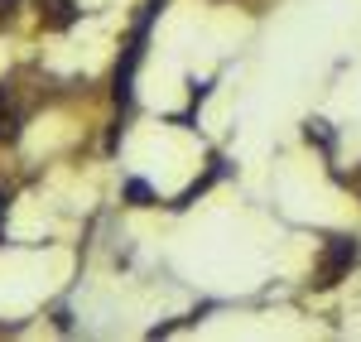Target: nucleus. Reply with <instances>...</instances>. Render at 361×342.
Wrapping results in <instances>:
<instances>
[{
  "label": "nucleus",
  "instance_id": "1",
  "mask_svg": "<svg viewBox=\"0 0 361 342\" xmlns=\"http://www.w3.org/2000/svg\"><path fill=\"white\" fill-rule=\"evenodd\" d=\"M357 260H361L357 241H352V236H333V241H328V251H323V265H318V285H337Z\"/></svg>",
  "mask_w": 361,
  "mask_h": 342
},
{
  "label": "nucleus",
  "instance_id": "5",
  "mask_svg": "<svg viewBox=\"0 0 361 342\" xmlns=\"http://www.w3.org/2000/svg\"><path fill=\"white\" fill-rule=\"evenodd\" d=\"M5 106H10V92H5V87H0V116H5Z\"/></svg>",
  "mask_w": 361,
  "mask_h": 342
},
{
  "label": "nucleus",
  "instance_id": "2",
  "mask_svg": "<svg viewBox=\"0 0 361 342\" xmlns=\"http://www.w3.org/2000/svg\"><path fill=\"white\" fill-rule=\"evenodd\" d=\"M49 10H54V25H68L73 20V0H49Z\"/></svg>",
  "mask_w": 361,
  "mask_h": 342
},
{
  "label": "nucleus",
  "instance_id": "3",
  "mask_svg": "<svg viewBox=\"0 0 361 342\" xmlns=\"http://www.w3.org/2000/svg\"><path fill=\"white\" fill-rule=\"evenodd\" d=\"M126 193H130V198H135V202H149V188H145L140 178H135V183H130V188H126Z\"/></svg>",
  "mask_w": 361,
  "mask_h": 342
},
{
  "label": "nucleus",
  "instance_id": "4",
  "mask_svg": "<svg viewBox=\"0 0 361 342\" xmlns=\"http://www.w3.org/2000/svg\"><path fill=\"white\" fill-rule=\"evenodd\" d=\"M15 5H20V0H0V20H5V15H15Z\"/></svg>",
  "mask_w": 361,
  "mask_h": 342
}]
</instances>
